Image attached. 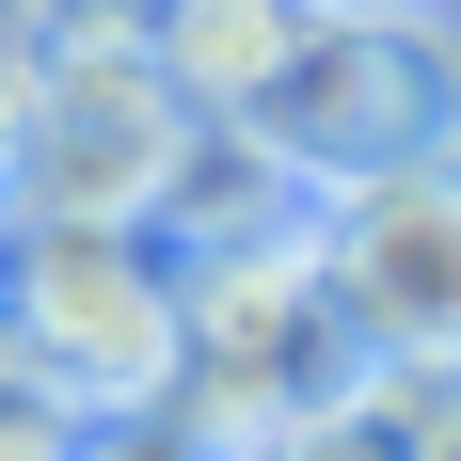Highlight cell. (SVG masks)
Wrapping results in <instances>:
<instances>
[{
  "mask_svg": "<svg viewBox=\"0 0 461 461\" xmlns=\"http://www.w3.org/2000/svg\"><path fill=\"white\" fill-rule=\"evenodd\" d=\"M176 255L128 223H16L0 239V366L64 414H143L176 398Z\"/></svg>",
  "mask_w": 461,
  "mask_h": 461,
  "instance_id": "obj_2",
  "label": "cell"
},
{
  "mask_svg": "<svg viewBox=\"0 0 461 461\" xmlns=\"http://www.w3.org/2000/svg\"><path fill=\"white\" fill-rule=\"evenodd\" d=\"M414 446H429V366H366L350 398L255 429V461H414Z\"/></svg>",
  "mask_w": 461,
  "mask_h": 461,
  "instance_id": "obj_7",
  "label": "cell"
},
{
  "mask_svg": "<svg viewBox=\"0 0 461 461\" xmlns=\"http://www.w3.org/2000/svg\"><path fill=\"white\" fill-rule=\"evenodd\" d=\"M80 461H255V446L207 429L191 398H143V414H80Z\"/></svg>",
  "mask_w": 461,
  "mask_h": 461,
  "instance_id": "obj_8",
  "label": "cell"
},
{
  "mask_svg": "<svg viewBox=\"0 0 461 461\" xmlns=\"http://www.w3.org/2000/svg\"><path fill=\"white\" fill-rule=\"evenodd\" d=\"M0 461H80V414L32 398V382H0Z\"/></svg>",
  "mask_w": 461,
  "mask_h": 461,
  "instance_id": "obj_10",
  "label": "cell"
},
{
  "mask_svg": "<svg viewBox=\"0 0 461 461\" xmlns=\"http://www.w3.org/2000/svg\"><path fill=\"white\" fill-rule=\"evenodd\" d=\"M159 0H16V48L32 64H80V48H143Z\"/></svg>",
  "mask_w": 461,
  "mask_h": 461,
  "instance_id": "obj_9",
  "label": "cell"
},
{
  "mask_svg": "<svg viewBox=\"0 0 461 461\" xmlns=\"http://www.w3.org/2000/svg\"><path fill=\"white\" fill-rule=\"evenodd\" d=\"M319 286L366 366H461V143L319 191Z\"/></svg>",
  "mask_w": 461,
  "mask_h": 461,
  "instance_id": "obj_5",
  "label": "cell"
},
{
  "mask_svg": "<svg viewBox=\"0 0 461 461\" xmlns=\"http://www.w3.org/2000/svg\"><path fill=\"white\" fill-rule=\"evenodd\" d=\"M0 32H16V0H0Z\"/></svg>",
  "mask_w": 461,
  "mask_h": 461,
  "instance_id": "obj_12",
  "label": "cell"
},
{
  "mask_svg": "<svg viewBox=\"0 0 461 461\" xmlns=\"http://www.w3.org/2000/svg\"><path fill=\"white\" fill-rule=\"evenodd\" d=\"M429 16H461V0H429Z\"/></svg>",
  "mask_w": 461,
  "mask_h": 461,
  "instance_id": "obj_13",
  "label": "cell"
},
{
  "mask_svg": "<svg viewBox=\"0 0 461 461\" xmlns=\"http://www.w3.org/2000/svg\"><path fill=\"white\" fill-rule=\"evenodd\" d=\"M286 48H303V0H159V16H143V64H159L207 128H239V112L271 95Z\"/></svg>",
  "mask_w": 461,
  "mask_h": 461,
  "instance_id": "obj_6",
  "label": "cell"
},
{
  "mask_svg": "<svg viewBox=\"0 0 461 461\" xmlns=\"http://www.w3.org/2000/svg\"><path fill=\"white\" fill-rule=\"evenodd\" d=\"M191 159H207V112L143 48H80V64H32V128H16L0 223H128V239H159Z\"/></svg>",
  "mask_w": 461,
  "mask_h": 461,
  "instance_id": "obj_4",
  "label": "cell"
},
{
  "mask_svg": "<svg viewBox=\"0 0 461 461\" xmlns=\"http://www.w3.org/2000/svg\"><path fill=\"white\" fill-rule=\"evenodd\" d=\"M176 398L207 429H286V414H319V398H350L366 382V350H350V319H334V286H319V207L271 239H223V255H176Z\"/></svg>",
  "mask_w": 461,
  "mask_h": 461,
  "instance_id": "obj_3",
  "label": "cell"
},
{
  "mask_svg": "<svg viewBox=\"0 0 461 461\" xmlns=\"http://www.w3.org/2000/svg\"><path fill=\"white\" fill-rule=\"evenodd\" d=\"M414 461H461V414H446V429H429V446H414Z\"/></svg>",
  "mask_w": 461,
  "mask_h": 461,
  "instance_id": "obj_11",
  "label": "cell"
},
{
  "mask_svg": "<svg viewBox=\"0 0 461 461\" xmlns=\"http://www.w3.org/2000/svg\"><path fill=\"white\" fill-rule=\"evenodd\" d=\"M239 143H255L286 191H350V176H398V159L461 143V16H429V0L303 16V48H286L271 95L239 112Z\"/></svg>",
  "mask_w": 461,
  "mask_h": 461,
  "instance_id": "obj_1",
  "label": "cell"
}]
</instances>
